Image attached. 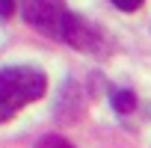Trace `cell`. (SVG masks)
I'll return each mask as SVG.
<instances>
[{
    "instance_id": "6da1fadb",
    "label": "cell",
    "mask_w": 151,
    "mask_h": 148,
    "mask_svg": "<svg viewBox=\"0 0 151 148\" xmlns=\"http://www.w3.org/2000/svg\"><path fill=\"white\" fill-rule=\"evenodd\" d=\"M47 92V74L36 65H6L0 68V124L18 116L27 104Z\"/></svg>"
},
{
    "instance_id": "7a4b0ae2",
    "label": "cell",
    "mask_w": 151,
    "mask_h": 148,
    "mask_svg": "<svg viewBox=\"0 0 151 148\" xmlns=\"http://www.w3.org/2000/svg\"><path fill=\"white\" fill-rule=\"evenodd\" d=\"M21 15L30 27L56 42H65L74 21V12L65 6V0H21Z\"/></svg>"
},
{
    "instance_id": "3957f363",
    "label": "cell",
    "mask_w": 151,
    "mask_h": 148,
    "mask_svg": "<svg viewBox=\"0 0 151 148\" xmlns=\"http://www.w3.org/2000/svg\"><path fill=\"white\" fill-rule=\"evenodd\" d=\"M113 107H116V113H130L133 107H136V95L130 92V89H119L116 95H113Z\"/></svg>"
},
{
    "instance_id": "277c9868",
    "label": "cell",
    "mask_w": 151,
    "mask_h": 148,
    "mask_svg": "<svg viewBox=\"0 0 151 148\" xmlns=\"http://www.w3.org/2000/svg\"><path fill=\"white\" fill-rule=\"evenodd\" d=\"M36 148H74V145L65 136H59V133H47V136H42L36 142Z\"/></svg>"
},
{
    "instance_id": "5b68a950",
    "label": "cell",
    "mask_w": 151,
    "mask_h": 148,
    "mask_svg": "<svg viewBox=\"0 0 151 148\" xmlns=\"http://www.w3.org/2000/svg\"><path fill=\"white\" fill-rule=\"evenodd\" d=\"M110 3H113V6H119L122 12H133V9H139V6L145 3V0H110Z\"/></svg>"
},
{
    "instance_id": "8992f818",
    "label": "cell",
    "mask_w": 151,
    "mask_h": 148,
    "mask_svg": "<svg viewBox=\"0 0 151 148\" xmlns=\"http://www.w3.org/2000/svg\"><path fill=\"white\" fill-rule=\"evenodd\" d=\"M15 15V0H0V18H12Z\"/></svg>"
}]
</instances>
